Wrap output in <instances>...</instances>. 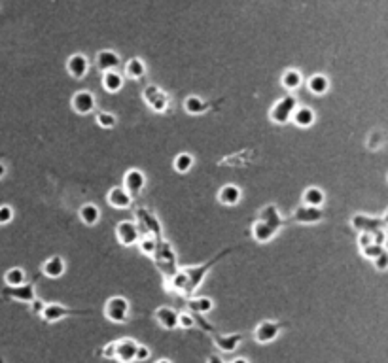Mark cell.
Returning a JSON list of instances; mask_svg holds the SVG:
<instances>
[{"mask_svg": "<svg viewBox=\"0 0 388 363\" xmlns=\"http://www.w3.org/2000/svg\"><path fill=\"white\" fill-rule=\"evenodd\" d=\"M104 314L110 322H116V324H123L129 316V301L125 297H112L108 299L106 309H104Z\"/></svg>", "mask_w": 388, "mask_h": 363, "instance_id": "cell-1", "label": "cell"}, {"mask_svg": "<svg viewBox=\"0 0 388 363\" xmlns=\"http://www.w3.org/2000/svg\"><path fill=\"white\" fill-rule=\"evenodd\" d=\"M297 108V102L294 100V97H284L282 100H279L276 104L273 106V110L269 114L271 121L274 123H286L292 119V114Z\"/></svg>", "mask_w": 388, "mask_h": 363, "instance_id": "cell-2", "label": "cell"}, {"mask_svg": "<svg viewBox=\"0 0 388 363\" xmlns=\"http://www.w3.org/2000/svg\"><path fill=\"white\" fill-rule=\"evenodd\" d=\"M282 325L276 324V322H271V320H265V322H261L254 331V339L258 341L260 344H267V343H273L274 339L279 337V333H281Z\"/></svg>", "mask_w": 388, "mask_h": 363, "instance_id": "cell-3", "label": "cell"}, {"mask_svg": "<svg viewBox=\"0 0 388 363\" xmlns=\"http://www.w3.org/2000/svg\"><path fill=\"white\" fill-rule=\"evenodd\" d=\"M136 346L133 339H121L118 343H114V359L120 363H133L134 354H136Z\"/></svg>", "mask_w": 388, "mask_h": 363, "instance_id": "cell-4", "label": "cell"}, {"mask_svg": "<svg viewBox=\"0 0 388 363\" xmlns=\"http://www.w3.org/2000/svg\"><path fill=\"white\" fill-rule=\"evenodd\" d=\"M70 314H86L84 311H72V309H67V306H63L59 303H51V304H46L44 306V311H42L40 316L46 320L47 324H53V322H59L63 320L65 316H70Z\"/></svg>", "mask_w": 388, "mask_h": 363, "instance_id": "cell-5", "label": "cell"}, {"mask_svg": "<svg viewBox=\"0 0 388 363\" xmlns=\"http://www.w3.org/2000/svg\"><path fill=\"white\" fill-rule=\"evenodd\" d=\"M144 184H146V176L142 174V171L131 169V171L125 172V178H123V185H125V187H123V189H125L131 197L136 195V193H141Z\"/></svg>", "mask_w": 388, "mask_h": 363, "instance_id": "cell-6", "label": "cell"}, {"mask_svg": "<svg viewBox=\"0 0 388 363\" xmlns=\"http://www.w3.org/2000/svg\"><path fill=\"white\" fill-rule=\"evenodd\" d=\"M116 237L123 246H133L138 240V229L133 221H120L118 229H116Z\"/></svg>", "mask_w": 388, "mask_h": 363, "instance_id": "cell-7", "label": "cell"}, {"mask_svg": "<svg viewBox=\"0 0 388 363\" xmlns=\"http://www.w3.org/2000/svg\"><path fill=\"white\" fill-rule=\"evenodd\" d=\"M72 108H74V112L81 114V116L93 112L95 95L91 91H78L72 97Z\"/></svg>", "mask_w": 388, "mask_h": 363, "instance_id": "cell-8", "label": "cell"}, {"mask_svg": "<svg viewBox=\"0 0 388 363\" xmlns=\"http://www.w3.org/2000/svg\"><path fill=\"white\" fill-rule=\"evenodd\" d=\"M67 70L68 74L72 76V78L80 79L84 78L89 70V63H87V57L86 55H81V53H76L72 57H68L67 61Z\"/></svg>", "mask_w": 388, "mask_h": 363, "instance_id": "cell-9", "label": "cell"}, {"mask_svg": "<svg viewBox=\"0 0 388 363\" xmlns=\"http://www.w3.org/2000/svg\"><path fill=\"white\" fill-rule=\"evenodd\" d=\"M155 320H157V324H159L163 329H167V331H173L178 327V314H176L173 309H169V306H159V309L155 311Z\"/></svg>", "mask_w": 388, "mask_h": 363, "instance_id": "cell-10", "label": "cell"}, {"mask_svg": "<svg viewBox=\"0 0 388 363\" xmlns=\"http://www.w3.org/2000/svg\"><path fill=\"white\" fill-rule=\"evenodd\" d=\"M226 254H220V256H216L210 263H207V265H201V267H197V269H191V271H187L186 272V276H187V282H186V291H193L195 290V286L199 284L201 282V278H203V274L212 267V265L218 261L220 258H224Z\"/></svg>", "mask_w": 388, "mask_h": 363, "instance_id": "cell-11", "label": "cell"}, {"mask_svg": "<svg viewBox=\"0 0 388 363\" xmlns=\"http://www.w3.org/2000/svg\"><path fill=\"white\" fill-rule=\"evenodd\" d=\"M65 269H67L65 259L59 258V256H53V258L46 259L44 265H42V272H44L47 278H61L65 274Z\"/></svg>", "mask_w": 388, "mask_h": 363, "instance_id": "cell-12", "label": "cell"}, {"mask_svg": "<svg viewBox=\"0 0 388 363\" xmlns=\"http://www.w3.org/2000/svg\"><path fill=\"white\" fill-rule=\"evenodd\" d=\"M315 112H313V108H309V106H299V108H295L294 114H292V121H294L297 127H303V129H307L315 123Z\"/></svg>", "mask_w": 388, "mask_h": 363, "instance_id": "cell-13", "label": "cell"}, {"mask_svg": "<svg viewBox=\"0 0 388 363\" xmlns=\"http://www.w3.org/2000/svg\"><path fill=\"white\" fill-rule=\"evenodd\" d=\"M218 201L226 206H235L241 201V189L233 184L224 185L220 191H218Z\"/></svg>", "mask_w": 388, "mask_h": 363, "instance_id": "cell-14", "label": "cell"}, {"mask_svg": "<svg viewBox=\"0 0 388 363\" xmlns=\"http://www.w3.org/2000/svg\"><path fill=\"white\" fill-rule=\"evenodd\" d=\"M118 65H120V57H118V53L110 51V49H104L97 55V66L102 72H112Z\"/></svg>", "mask_w": 388, "mask_h": 363, "instance_id": "cell-15", "label": "cell"}, {"mask_svg": "<svg viewBox=\"0 0 388 363\" xmlns=\"http://www.w3.org/2000/svg\"><path fill=\"white\" fill-rule=\"evenodd\" d=\"M324 218L320 208H313V206H303L299 210L295 212V221L299 224H318L320 219Z\"/></svg>", "mask_w": 388, "mask_h": 363, "instance_id": "cell-16", "label": "cell"}, {"mask_svg": "<svg viewBox=\"0 0 388 363\" xmlns=\"http://www.w3.org/2000/svg\"><path fill=\"white\" fill-rule=\"evenodd\" d=\"M144 99L150 102V106L154 108L155 112H163V110L167 108V97L161 91H157L154 86H150L146 91H144Z\"/></svg>", "mask_w": 388, "mask_h": 363, "instance_id": "cell-17", "label": "cell"}, {"mask_svg": "<svg viewBox=\"0 0 388 363\" xmlns=\"http://www.w3.org/2000/svg\"><path fill=\"white\" fill-rule=\"evenodd\" d=\"M131 201H133V197H131L123 187H114V189H110V193H108V203H110V206H114V208H127V206L131 205Z\"/></svg>", "mask_w": 388, "mask_h": 363, "instance_id": "cell-18", "label": "cell"}, {"mask_svg": "<svg viewBox=\"0 0 388 363\" xmlns=\"http://www.w3.org/2000/svg\"><path fill=\"white\" fill-rule=\"evenodd\" d=\"M4 295H8V297H12V299H17V301H27V303H31V301H34V290H33V286H17V288H8V290H4Z\"/></svg>", "mask_w": 388, "mask_h": 363, "instance_id": "cell-19", "label": "cell"}, {"mask_svg": "<svg viewBox=\"0 0 388 363\" xmlns=\"http://www.w3.org/2000/svg\"><path fill=\"white\" fill-rule=\"evenodd\" d=\"M324 201H326V195L322 191L320 187H309L305 189L303 193V203L305 206H313V208H320L324 205Z\"/></svg>", "mask_w": 388, "mask_h": 363, "instance_id": "cell-20", "label": "cell"}, {"mask_svg": "<svg viewBox=\"0 0 388 363\" xmlns=\"http://www.w3.org/2000/svg\"><path fill=\"white\" fill-rule=\"evenodd\" d=\"M242 341V335H216L214 343L216 346L224 352H233Z\"/></svg>", "mask_w": 388, "mask_h": 363, "instance_id": "cell-21", "label": "cell"}, {"mask_svg": "<svg viewBox=\"0 0 388 363\" xmlns=\"http://www.w3.org/2000/svg\"><path fill=\"white\" fill-rule=\"evenodd\" d=\"M252 235H254L258 242H267L274 235V227L271 224H267V221H258L254 225V229H252Z\"/></svg>", "mask_w": 388, "mask_h": 363, "instance_id": "cell-22", "label": "cell"}, {"mask_svg": "<svg viewBox=\"0 0 388 363\" xmlns=\"http://www.w3.org/2000/svg\"><path fill=\"white\" fill-rule=\"evenodd\" d=\"M309 91L315 93V95H324L329 89V79L324 74H315L309 79Z\"/></svg>", "mask_w": 388, "mask_h": 363, "instance_id": "cell-23", "label": "cell"}, {"mask_svg": "<svg viewBox=\"0 0 388 363\" xmlns=\"http://www.w3.org/2000/svg\"><path fill=\"white\" fill-rule=\"evenodd\" d=\"M102 87L106 89L108 93H118L123 87V78H121L118 72H104L102 76Z\"/></svg>", "mask_w": 388, "mask_h": 363, "instance_id": "cell-24", "label": "cell"}, {"mask_svg": "<svg viewBox=\"0 0 388 363\" xmlns=\"http://www.w3.org/2000/svg\"><path fill=\"white\" fill-rule=\"evenodd\" d=\"M80 219L86 225H95L101 219V210L95 205H84L80 208Z\"/></svg>", "mask_w": 388, "mask_h": 363, "instance_id": "cell-25", "label": "cell"}, {"mask_svg": "<svg viewBox=\"0 0 388 363\" xmlns=\"http://www.w3.org/2000/svg\"><path fill=\"white\" fill-rule=\"evenodd\" d=\"M4 282H6L8 288H17V286H23L25 284V271L19 269V267L10 269V271H6V274H4Z\"/></svg>", "mask_w": 388, "mask_h": 363, "instance_id": "cell-26", "label": "cell"}, {"mask_svg": "<svg viewBox=\"0 0 388 363\" xmlns=\"http://www.w3.org/2000/svg\"><path fill=\"white\" fill-rule=\"evenodd\" d=\"M173 166H174V171L176 172L186 174V172H189L191 171V166H193V157H191L189 153H186V152L178 153V155L174 157V161H173Z\"/></svg>", "mask_w": 388, "mask_h": 363, "instance_id": "cell-27", "label": "cell"}, {"mask_svg": "<svg viewBox=\"0 0 388 363\" xmlns=\"http://www.w3.org/2000/svg\"><path fill=\"white\" fill-rule=\"evenodd\" d=\"M281 83L284 89L294 91V89H297V87L301 86V74L297 72V70H286V72L282 74Z\"/></svg>", "mask_w": 388, "mask_h": 363, "instance_id": "cell-28", "label": "cell"}, {"mask_svg": "<svg viewBox=\"0 0 388 363\" xmlns=\"http://www.w3.org/2000/svg\"><path fill=\"white\" fill-rule=\"evenodd\" d=\"M187 306L193 312H197V314H207V312L212 311L214 303H212V299H208V297H197V299H191V301L187 303Z\"/></svg>", "mask_w": 388, "mask_h": 363, "instance_id": "cell-29", "label": "cell"}, {"mask_svg": "<svg viewBox=\"0 0 388 363\" xmlns=\"http://www.w3.org/2000/svg\"><path fill=\"white\" fill-rule=\"evenodd\" d=\"M184 108H186L187 114L197 116V114L207 112V102H205L203 99H199V97H187L186 102H184Z\"/></svg>", "mask_w": 388, "mask_h": 363, "instance_id": "cell-30", "label": "cell"}, {"mask_svg": "<svg viewBox=\"0 0 388 363\" xmlns=\"http://www.w3.org/2000/svg\"><path fill=\"white\" fill-rule=\"evenodd\" d=\"M144 72H146V66H144V63L141 59H131L125 65V74H127L129 78L141 79L144 76Z\"/></svg>", "mask_w": 388, "mask_h": 363, "instance_id": "cell-31", "label": "cell"}, {"mask_svg": "<svg viewBox=\"0 0 388 363\" xmlns=\"http://www.w3.org/2000/svg\"><path fill=\"white\" fill-rule=\"evenodd\" d=\"M97 123L102 127V129H114L116 123H118V119H116L114 114H110V112H101V114H97Z\"/></svg>", "mask_w": 388, "mask_h": 363, "instance_id": "cell-32", "label": "cell"}, {"mask_svg": "<svg viewBox=\"0 0 388 363\" xmlns=\"http://www.w3.org/2000/svg\"><path fill=\"white\" fill-rule=\"evenodd\" d=\"M382 252H384V244H375V242H371V244H368V246H364V248H362V256L373 261L375 258H379V256H381Z\"/></svg>", "mask_w": 388, "mask_h": 363, "instance_id": "cell-33", "label": "cell"}, {"mask_svg": "<svg viewBox=\"0 0 388 363\" xmlns=\"http://www.w3.org/2000/svg\"><path fill=\"white\" fill-rule=\"evenodd\" d=\"M193 325H195L193 314H189V312H182V314H178V327H182V329H189V327H193Z\"/></svg>", "mask_w": 388, "mask_h": 363, "instance_id": "cell-34", "label": "cell"}, {"mask_svg": "<svg viewBox=\"0 0 388 363\" xmlns=\"http://www.w3.org/2000/svg\"><path fill=\"white\" fill-rule=\"evenodd\" d=\"M155 248H157V244H155L154 238H144V240L141 242V252L142 254H146V256H154Z\"/></svg>", "mask_w": 388, "mask_h": 363, "instance_id": "cell-35", "label": "cell"}, {"mask_svg": "<svg viewBox=\"0 0 388 363\" xmlns=\"http://www.w3.org/2000/svg\"><path fill=\"white\" fill-rule=\"evenodd\" d=\"M14 219V210H12V206H0V225H6L10 224Z\"/></svg>", "mask_w": 388, "mask_h": 363, "instance_id": "cell-36", "label": "cell"}, {"mask_svg": "<svg viewBox=\"0 0 388 363\" xmlns=\"http://www.w3.org/2000/svg\"><path fill=\"white\" fill-rule=\"evenodd\" d=\"M373 265H375V269L377 271H386V267H388V256H386V252H382L379 258H375L373 259Z\"/></svg>", "mask_w": 388, "mask_h": 363, "instance_id": "cell-37", "label": "cell"}, {"mask_svg": "<svg viewBox=\"0 0 388 363\" xmlns=\"http://www.w3.org/2000/svg\"><path fill=\"white\" fill-rule=\"evenodd\" d=\"M186 282H187L186 272H178V274L173 278V286L176 288V290H184V291H186Z\"/></svg>", "mask_w": 388, "mask_h": 363, "instance_id": "cell-38", "label": "cell"}, {"mask_svg": "<svg viewBox=\"0 0 388 363\" xmlns=\"http://www.w3.org/2000/svg\"><path fill=\"white\" fill-rule=\"evenodd\" d=\"M148 357H150V350H148L146 346H136V354H134V361H146Z\"/></svg>", "mask_w": 388, "mask_h": 363, "instance_id": "cell-39", "label": "cell"}, {"mask_svg": "<svg viewBox=\"0 0 388 363\" xmlns=\"http://www.w3.org/2000/svg\"><path fill=\"white\" fill-rule=\"evenodd\" d=\"M358 242H360V246L364 248V246H368V244H371V242H375V235L373 233H362L360 238H358Z\"/></svg>", "mask_w": 388, "mask_h": 363, "instance_id": "cell-40", "label": "cell"}, {"mask_svg": "<svg viewBox=\"0 0 388 363\" xmlns=\"http://www.w3.org/2000/svg\"><path fill=\"white\" fill-rule=\"evenodd\" d=\"M104 357H110V359H114V343H110L108 346H104V350L101 352Z\"/></svg>", "mask_w": 388, "mask_h": 363, "instance_id": "cell-41", "label": "cell"}, {"mask_svg": "<svg viewBox=\"0 0 388 363\" xmlns=\"http://www.w3.org/2000/svg\"><path fill=\"white\" fill-rule=\"evenodd\" d=\"M44 306H46V304L42 303V301H33V312L34 314H42Z\"/></svg>", "mask_w": 388, "mask_h": 363, "instance_id": "cell-42", "label": "cell"}, {"mask_svg": "<svg viewBox=\"0 0 388 363\" xmlns=\"http://www.w3.org/2000/svg\"><path fill=\"white\" fill-rule=\"evenodd\" d=\"M207 363H226V361H224L221 357H218V356H210V357H208Z\"/></svg>", "mask_w": 388, "mask_h": 363, "instance_id": "cell-43", "label": "cell"}, {"mask_svg": "<svg viewBox=\"0 0 388 363\" xmlns=\"http://www.w3.org/2000/svg\"><path fill=\"white\" fill-rule=\"evenodd\" d=\"M4 174H6V166H4V165H2V163H0V180L4 178Z\"/></svg>", "mask_w": 388, "mask_h": 363, "instance_id": "cell-44", "label": "cell"}, {"mask_svg": "<svg viewBox=\"0 0 388 363\" xmlns=\"http://www.w3.org/2000/svg\"><path fill=\"white\" fill-rule=\"evenodd\" d=\"M231 363H248V361L244 359V357H237V359H233Z\"/></svg>", "mask_w": 388, "mask_h": 363, "instance_id": "cell-45", "label": "cell"}, {"mask_svg": "<svg viewBox=\"0 0 388 363\" xmlns=\"http://www.w3.org/2000/svg\"><path fill=\"white\" fill-rule=\"evenodd\" d=\"M157 363H171V361H169V359H159Z\"/></svg>", "mask_w": 388, "mask_h": 363, "instance_id": "cell-46", "label": "cell"}]
</instances>
